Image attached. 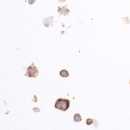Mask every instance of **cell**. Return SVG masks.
Returning <instances> with one entry per match:
<instances>
[{
  "label": "cell",
  "instance_id": "10",
  "mask_svg": "<svg viewBox=\"0 0 130 130\" xmlns=\"http://www.w3.org/2000/svg\"><path fill=\"white\" fill-rule=\"evenodd\" d=\"M129 84H130V81H129Z\"/></svg>",
  "mask_w": 130,
  "mask_h": 130
},
{
  "label": "cell",
  "instance_id": "2",
  "mask_svg": "<svg viewBox=\"0 0 130 130\" xmlns=\"http://www.w3.org/2000/svg\"><path fill=\"white\" fill-rule=\"evenodd\" d=\"M39 74V72L37 68L34 66V63H32V64L30 65L27 68V69H26V73L25 75L29 77L36 78Z\"/></svg>",
  "mask_w": 130,
  "mask_h": 130
},
{
  "label": "cell",
  "instance_id": "6",
  "mask_svg": "<svg viewBox=\"0 0 130 130\" xmlns=\"http://www.w3.org/2000/svg\"><path fill=\"white\" fill-rule=\"evenodd\" d=\"M82 121V116L79 113H76L74 116V121L75 122H80Z\"/></svg>",
  "mask_w": 130,
  "mask_h": 130
},
{
  "label": "cell",
  "instance_id": "4",
  "mask_svg": "<svg viewBox=\"0 0 130 130\" xmlns=\"http://www.w3.org/2000/svg\"><path fill=\"white\" fill-rule=\"evenodd\" d=\"M53 19V17H49L47 18L44 19V21H43V24H44V26L46 27H48L52 24V21Z\"/></svg>",
  "mask_w": 130,
  "mask_h": 130
},
{
  "label": "cell",
  "instance_id": "5",
  "mask_svg": "<svg viewBox=\"0 0 130 130\" xmlns=\"http://www.w3.org/2000/svg\"><path fill=\"white\" fill-rule=\"evenodd\" d=\"M59 74L62 77H68L69 76V73L66 70H62L59 72Z\"/></svg>",
  "mask_w": 130,
  "mask_h": 130
},
{
  "label": "cell",
  "instance_id": "8",
  "mask_svg": "<svg viewBox=\"0 0 130 130\" xmlns=\"http://www.w3.org/2000/svg\"><path fill=\"white\" fill-rule=\"evenodd\" d=\"M36 0H28V4L30 5H32L34 4V3L36 2Z\"/></svg>",
  "mask_w": 130,
  "mask_h": 130
},
{
  "label": "cell",
  "instance_id": "7",
  "mask_svg": "<svg viewBox=\"0 0 130 130\" xmlns=\"http://www.w3.org/2000/svg\"><path fill=\"white\" fill-rule=\"evenodd\" d=\"M86 123L88 125H91L93 123V120L92 119H90V118H88V119H86Z\"/></svg>",
  "mask_w": 130,
  "mask_h": 130
},
{
  "label": "cell",
  "instance_id": "9",
  "mask_svg": "<svg viewBox=\"0 0 130 130\" xmlns=\"http://www.w3.org/2000/svg\"><path fill=\"white\" fill-rule=\"evenodd\" d=\"M32 110L35 111V112H40V110L39 108H37V107L34 108V109H32Z\"/></svg>",
  "mask_w": 130,
  "mask_h": 130
},
{
  "label": "cell",
  "instance_id": "3",
  "mask_svg": "<svg viewBox=\"0 0 130 130\" xmlns=\"http://www.w3.org/2000/svg\"><path fill=\"white\" fill-rule=\"evenodd\" d=\"M58 13L59 14H62L64 16H67L68 14H69L70 10L67 7V6H64L62 7H58Z\"/></svg>",
  "mask_w": 130,
  "mask_h": 130
},
{
  "label": "cell",
  "instance_id": "1",
  "mask_svg": "<svg viewBox=\"0 0 130 130\" xmlns=\"http://www.w3.org/2000/svg\"><path fill=\"white\" fill-rule=\"evenodd\" d=\"M70 101L68 100L58 98L55 104V107L56 109L65 111L68 109V108L70 107Z\"/></svg>",
  "mask_w": 130,
  "mask_h": 130
}]
</instances>
